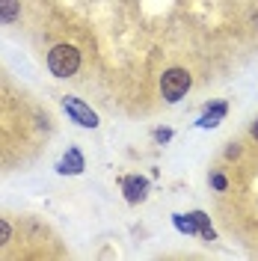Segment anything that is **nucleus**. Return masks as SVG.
<instances>
[{
  "mask_svg": "<svg viewBox=\"0 0 258 261\" xmlns=\"http://www.w3.org/2000/svg\"><path fill=\"white\" fill-rule=\"evenodd\" d=\"M48 68L54 77H71L81 68V50L74 45H57L48 54Z\"/></svg>",
  "mask_w": 258,
  "mask_h": 261,
  "instance_id": "obj_1",
  "label": "nucleus"
},
{
  "mask_svg": "<svg viewBox=\"0 0 258 261\" xmlns=\"http://www.w3.org/2000/svg\"><path fill=\"white\" fill-rule=\"evenodd\" d=\"M187 89H190V74H187L184 68H169V71H163L161 92H163V98H166L169 104L181 101V98L187 95Z\"/></svg>",
  "mask_w": 258,
  "mask_h": 261,
  "instance_id": "obj_2",
  "label": "nucleus"
},
{
  "mask_svg": "<svg viewBox=\"0 0 258 261\" xmlns=\"http://www.w3.org/2000/svg\"><path fill=\"white\" fill-rule=\"evenodd\" d=\"M63 107H65V113L71 116L78 125H83V128H98V116L92 113V107H86L81 98H71V95H65L63 98Z\"/></svg>",
  "mask_w": 258,
  "mask_h": 261,
  "instance_id": "obj_3",
  "label": "nucleus"
},
{
  "mask_svg": "<svg viewBox=\"0 0 258 261\" xmlns=\"http://www.w3.org/2000/svg\"><path fill=\"white\" fill-rule=\"evenodd\" d=\"M122 190H125V199L128 202H140V199H145L148 181L140 178V175H128V178H122Z\"/></svg>",
  "mask_w": 258,
  "mask_h": 261,
  "instance_id": "obj_4",
  "label": "nucleus"
},
{
  "mask_svg": "<svg viewBox=\"0 0 258 261\" xmlns=\"http://www.w3.org/2000/svg\"><path fill=\"white\" fill-rule=\"evenodd\" d=\"M57 169H60L63 175H65V172H71V175L83 172V158H81V151H78V148H71V151H68V158H65V161L60 163Z\"/></svg>",
  "mask_w": 258,
  "mask_h": 261,
  "instance_id": "obj_5",
  "label": "nucleus"
},
{
  "mask_svg": "<svg viewBox=\"0 0 258 261\" xmlns=\"http://www.w3.org/2000/svg\"><path fill=\"white\" fill-rule=\"evenodd\" d=\"M223 116H226V104L220 101V104H214V107H211L208 113H205L202 119H199V125H202V128H217Z\"/></svg>",
  "mask_w": 258,
  "mask_h": 261,
  "instance_id": "obj_6",
  "label": "nucleus"
},
{
  "mask_svg": "<svg viewBox=\"0 0 258 261\" xmlns=\"http://www.w3.org/2000/svg\"><path fill=\"white\" fill-rule=\"evenodd\" d=\"M18 18V0H0V21L12 24Z\"/></svg>",
  "mask_w": 258,
  "mask_h": 261,
  "instance_id": "obj_7",
  "label": "nucleus"
},
{
  "mask_svg": "<svg viewBox=\"0 0 258 261\" xmlns=\"http://www.w3.org/2000/svg\"><path fill=\"white\" fill-rule=\"evenodd\" d=\"M175 226L181 228V231H187V234H193V231H199V223H196V217L190 214L187 220L181 217V214H175Z\"/></svg>",
  "mask_w": 258,
  "mask_h": 261,
  "instance_id": "obj_8",
  "label": "nucleus"
},
{
  "mask_svg": "<svg viewBox=\"0 0 258 261\" xmlns=\"http://www.w3.org/2000/svg\"><path fill=\"white\" fill-rule=\"evenodd\" d=\"M193 217H196V223H199V231H202V238H205V241H214V228H211L208 217H205L202 211H196Z\"/></svg>",
  "mask_w": 258,
  "mask_h": 261,
  "instance_id": "obj_9",
  "label": "nucleus"
},
{
  "mask_svg": "<svg viewBox=\"0 0 258 261\" xmlns=\"http://www.w3.org/2000/svg\"><path fill=\"white\" fill-rule=\"evenodd\" d=\"M9 234H12V228H9V223L6 220H0V246L9 241Z\"/></svg>",
  "mask_w": 258,
  "mask_h": 261,
  "instance_id": "obj_10",
  "label": "nucleus"
},
{
  "mask_svg": "<svg viewBox=\"0 0 258 261\" xmlns=\"http://www.w3.org/2000/svg\"><path fill=\"white\" fill-rule=\"evenodd\" d=\"M211 184H214L217 190H226V178H223V175H214V178H211Z\"/></svg>",
  "mask_w": 258,
  "mask_h": 261,
  "instance_id": "obj_11",
  "label": "nucleus"
},
{
  "mask_svg": "<svg viewBox=\"0 0 258 261\" xmlns=\"http://www.w3.org/2000/svg\"><path fill=\"white\" fill-rule=\"evenodd\" d=\"M158 140H161V143H166V140H172V130H158Z\"/></svg>",
  "mask_w": 258,
  "mask_h": 261,
  "instance_id": "obj_12",
  "label": "nucleus"
},
{
  "mask_svg": "<svg viewBox=\"0 0 258 261\" xmlns=\"http://www.w3.org/2000/svg\"><path fill=\"white\" fill-rule=\"evenodd\" d=\"M252 137H255V140H258V122H255V125H252Z\"/></svg>",
  "mask_w": 258,
  "mask_h": 261,
  "instance_id": "obj_13",
  "label": "nucleus"
}]
</instances>
